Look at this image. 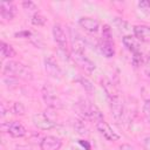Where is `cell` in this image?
I'll use <instances>...</instances> for the list:
<instances>
[{
  "label": "cell",
  "mask_w": 150,
  "mask_h": 150,
  "mask_svg": "<svg viewBox=\"0 0 150 150\" xmlns=\"http://www.w3.org/2000/svg\"><path fill=\"white\" fill-rule=\"evenodd\" d=\"M76 110H77L79 115H80L82 118L95 121V123L98 122V121L104 120L102 111H101L94 103L89 102L88 100L80 98L79 102L76 103Z\"/></svg>",
  "instance_id": "cell-1"
},
{
  "label": "cell",
  "mask_w": 150,
  "mask_h": 150,
  "mask_svg": "<svg viewBox=\"0 0 150 150\" xmlns=\"http://www.w3.org/2000/svg\"><path fill=\"white\" fill-rule=\"evenodd\" d=\"M4 74L7 75V76H14V77H20V79H23V80H32L34 76L33 74V70L21 63V62H16V61H8L5 63L4 66V69H2Z\"/></svg>",
  "instance_id": "cell-2"
},
{
  "label": "cell",
  "mask_w": 150,
  "mask_h": 150,
  "mask_svg": "<svg viewBox=\"0 0 150 150\" xmlns=\"http://www.w3.org/2000/svg\"><path fill=\"white\" fill-rule=\"evenodd\" d=\"M42 97H43L45 103L52 109H59V108L62 107L61 100L59 98L55 89L49 84H45L43 86V88H42Z\"/></svg>",
  "instance_id": "cell-3"
},
{
  "label": "cell",
  "mask_w": 150,
  "mask_h": 150,
  "mask_svg": "<svg viewBox=\"0 0 150 150\" xmlns=\"http://www.w3.org/2000/svg\"><path fill=\"white\" fill-rule=\"evenodd\" d=\"M70 56H71L73 61H74L79 67H81L82 69H84L86 71L91 73V71L95 70V68H96L95 63H94L89 57H87L84 53H80V52L71 50Z\"/></svg>",
  "instance_id": "cell-4"
},
{
  "label": "cell",
  "mask_w": 150,
  "mask_h": 150,
  "mask_svg": "<svg viewBox=\"0 0 150 150\" xmlns=\"http://www.w3.org/2000/svg\"><path fill=\"white\" fill-rule=\"evenodd\" d=\"M53 36L55 42L59 46V50L62 52L64 55L68 54V49H67V35L64 33V29L62 28V26L60 23H55L53 26Z\"/></svg>",
  "instance_id": "cell-5"
},
{
  "label": "cell",
  "mask_w": 150,
  "mask_h": 150,
  "mask_svg": "<svg viewBox=\"0 0 150 150\" xmlns=\"http://www.w3.org/2000/svg\"><path fill=\"white\" fill-rule=\"evenodd\" d=\"M108 100H109V107H110L112 117L117 122H120L123 118V114H124V103H123L121 95H117V96L108 98Z\"/></svg>",
  "instance_id": "cell-6"
},
{
  "label": "cell",
  "mask_w": 150,
  "mask_h": 150,
  "mask_svg": "<svg viewBox=\"0 0 150 150\" xmlns=\"http://www.w3.org/2000/svg\"><path fill=\"white\" fill-rule=\"evenodd\" d=\"M95 125H96V129L98 130V132H100L107 141L115 142V141H118V139H120V135H118L104 120L96 122Z\"/></svg>",
  "instance_id": "cell-7"
},
{
  "label": "cell",
  "mask_w": 150,
  "mask_h": 150,
  "mask_svg": "<svg viewBox=\"0 0 150 150\" xmlns=\"http://www.w3.org/2000/svg\"><path fill=\"white\" fill-rule=\"evenodd\" d=\"M33 124L40 130H50L56 127V123L49 118L46 114H35L32 117Z\"/></svg>",
  "instance_id": "cell-8"
},
{
  "label": "cell",
  "mask_w": 150,
  "mask_h": 150,
  "mask_svg": "<svg viewBox=\"0 0 150 150\" xmlns=\"http://www.w3.org/2000/svg\"><path fill=\"white\" fill-rule=\"evenodd\" d=\"M43 63H45V70L49 76L55 79H60L62 76V70L53 56H47Z\"/></svg>",
  "instance_id": "cell-9"
},
{
  "label": "cell",
  "mask_w": 150,
  "mask_h": 150,
  "mask_svg": "<svg viewBox=\"0 0 150 150\" xmlns=\"http://www.w3.org/2000/svg\"><path fill=\"white\" fill-rule=\"evenodd\" d=\"M7 128L6 131L12 136V137H15V138H20V137H23L26 134H27V130L26 128L19 122V121H12V122H8L6 125L2 124V128Z\"/></svg>",
  "instance_id": "cell-10"
},
{
  "label": "cell",
  "mask_w": 150,
  "mask_h": 150,
  "mask_svg": "<svg viewBox=\"0 0 150 150\" xmlns=\"http://www.w3.org/2000/svg\"><path fill=\"white\" fill-rule=\"evenodd\" d=\"M61 146H62L61 138L56 136H52V135L45 136L40 142L41 150H60Z\"/></svg>",
  "instance_id": "cell-11"
},
{
  "label": "cell",
  "mask_w": 150,
  "mask_h": 150,
  "mask_svg": "<svg viewBox=\"0 0 150 150\" xmlns=\"http://www.w3.org/2000/svg\"><path fill=\"white\" fill-rule=\"evenodd\" d=\"M79 25L88 33H96L100 29V22L89 16H82L79 19Z\"/></svg>",
  "instance_id": "cell-12"
},
{
  "label": "cell",
  "mask_w": 150,
  "mask_h": 150,
  "mask_svg": "<svg viewBox=\"0 0 150 150\" xmlns=\"http://www.w3.org/2000/svg\"><path fill=\"white\" fill-rule=\"evenodd\" d=\"M0 14H1L2 19L7 20V21L13 20L16 14V6L13 2L4 1L0 4Z\"/></svg>",
  "instance_id": "cell-13"
},
{
  "label": "cell",
  "mask_w": 150,
  "mask_h": 150,
  "mask_svg": "<svg viewBox=\"0 0 150 150\" xmlns=\"http://www.w3.org/2000/svg\"><path fill=\"white\" fill-rule=\"evenodd\" d=\"M134 36L142 42H150V27L145 25H138L132 28Z\"/></svg>",
  "instance_id": "cell-14"
},
{
  "label": "cell",
  "mask_w": 150,
  "mask_h": 150,
  "mask_svg": "<svg viewBox=\"0 0 150 150\" xmlns=\"http://www.w3.org/2000/svg\"><path fill=\"white\" fill-rule=\"evenodd\" d=\"M70 32V39H71V50L84 53L86 49V42L81 38V35L77 32H74L73 29H69Z\"/></svg>",
  "instance_id": "cell-15"
},
{
  "label": "cell",
  "mask_w": 150,
  "mask_h": 150,
  "mask_svg": "<svg viewBox=\"0 0 150 150\" xmlns=\"http://www.w3.org/2000/svg\"><path fill=\"white\" fill-rule=\"evenodd\" d=\"M98 47H100V50L103 54V56L110 59V57H112L115 55V47H114V41L112 40L102 39L100 45H98Z\"/></svg>",
  "instance_id": "cell-16"
},
{
  "label": "cell",
  "mask_w": 150,
  "mask_h": 150,
  "mask_svg": "<svg viewBox=\"0 0 150 150\" xmlns=\"http://www.w3.org/2000/svg\"><path fill=\"white\" fill-rule=\"evenodd\" d=\"M101 86H102V88L104 89V91H105L108 98H111V97H115V96L120 95L118 89L116 88V86L114 84V82L110 81L109 79H107V77L102 79V80H101Z\"/></svg>",
  "instance_id": "cell-17"
},
{
  "label": "cell",
  "mask_w": 150,
  "mask_h": 150,
  "mask_svg": "<svg viewBox=\"0 0 150 150\" xmlns=\"http://www.w3.org/2000/svg\"><path fill=\"white\" fill-rule=\"evenodd\" d=\"M122 42L124 45V47L131 52V53H135V52H139V43H138V40L135 38V36H131V35H124L122 38Z\"/></svg>",
  "instance_id": "cell-18"
},
{
  "label": "cell",
  "mask_w": 150,
  "mask_h": 150,
  "mask_svg": "<svg viewBox=\"0 0 150 150\" xmlns=\"http://www.w3.org/2000/svg\"><path fill=\"white\" fill-rule=\"evenodd\" d=\"M0 52H1V56L4 59H11V57H14L16 55L14 48L9 43H7L5 41L0 42Z\"/></svg>",
  "instance_id": "cell-19"
},
{
  "label": "cell",
  "mask_w": 150,
  "mask_h": 150,
  "mask_svg": "<svg viewBox=\"0 0 150 150\" xmlns=\"http://www.w3.org/2000/svg\"><path fill=\"white\" fill-rule=\"evenodd\" d=\"M81 86H82V88L87 91V93H93L94 91V84L91 83V81L90 80H88L87 77H84V76H79V79L76 80Z\"/></svg>",
  "instance_id": "cell-20"
},
{
  "label": "cell",
  "mask_w": 150,
  "mask_h": 150,
  "mask_svg": "<svg viewBox=\"0 0 150 150\" xmlns=\"http://www.w3.org/2000/svg\"><path fill=\"white\" fill-rule=\"evenodd\" d=\"M12 112L18 116H23L26 114V108L21 102H14L12 105Z\"/></svg>",
  "instance_id": "cell-21"
},
{
  "label": "cell",
  "mask_w": 150,
  "mask_h": 150,
  "mask_svg": "<svg viewBox=\"0 0 150 150\" xmlns=\"http://www.w3.org/2000/svg\"><path fill=\"white\" fill-rule=\"evenodd\" d=\"M30 22L34 25V26H43L46 23V18L40 14V13H34L32 15V19H30Z\"/></svg>",
  "instance_id": "cell-22"
},
{
  "label": "cell",
  "mask_w": 150,
  "mask_h": 150,
  "mask_svg": "<svg viewBox=\"0 0 150 150\" xmlns=\"http://www.w3.org/2000/svg\"><path fill=\"white\" fill-rule=\"evenodd\" d=\"M74 129H75V131H76L77 134H80V135H87V134H88V129H87V127L84 125V123H83L82 121L76 120L75 123H74Z\"/></svg>",
  "instance_id": "cell-23"
},
{
  "label": "cell",
  "mask_w": 150,
  "mask_h": 150,
  "mask_svg": "<svg viewBox=\"0 0 150 150\" xmlns=\"http://www.w3.org/2000/svg\"><path fill=\"white\" fill-rule=\"evenodd\" d=\"M141 96L145 103H150V84H143L141 88Z\"/></svg>",
  "instance_id": "cell-24"
},
{
  "label": "cell",
  "mask_w": 150,
  "mask_h": 150,
  "mask_svg": "<svg viewBox=\"0 0 150 150\" xmlns=\"http://www.w3.org/2000/svg\"><path fill=\"white\" fill-rule=\"evenodd\" d=\"M131 62H132V64H134L135 67H139V66L142 64V62H143V55H142L141 50H139V52H135V53H132Z\"/></svg>",
  "instance_id": "cell-25"
},
{
  "label": "cell",
  "mask_w": 150,
  "mask_h": 150,
  "mask_svg": "<svg viewBox=\"0 0 150 150\" xmlns=\"http://www.w3.org/2000/svg\"><path fill=\"white\" fill-rule=\"evenodd\" d=\"M2 82H4V84H5L6 87L14 88V87H16V84H18V79L14 77V76H5V77L2 79Z\"/></svg>",
  "instance_id": "cell-26"
},
{
  "label": "cell",
  "mask_w": 150,
  "mask_h": 150,
  "mask_svg": "<svg viewBox=\"0 0 150 150\" xmlns=\"http://www.w3.org/2000/svg\"><path fill=\"white\" fill-rule=\"evenodd\" d=\"M22 8L26 9V11H28V12H36L38 6H36L33 1H30V0H26V1L22 2Z\"/></svg>",
  "instance_id": "cell-27"
},
{
  "label": "cell",
  "mask_w": 150,
  "mask_h": 150,
  "mask_svg": "<svg viewBox=\"0 0 150 150\" xmlns=\"http://www.w3.org/2000/svg\"><path fill=\"white\" fill-rule=\"evenodd\" d=\"M102 39L104 40H112V34H111V29L108 25H104L103 26V29H102Z\"/></svg>",
  "instance_id": "cell-28"
},
{
  "label": "cell",
  "mask_w": 150,
  "mask_h": 150,
  "mask_svg": "<svg viewBox=\"0 0 150 150\" xmlns=\"http://www.w3.org/2000/svg\"><path fill=\"white\" fill-rule=\"evenodd\" d=\"M143 116L145 121L150 124V103H144L143 105Z\"/></svg>",
  "instance_id": "cell-29"
},
{
  "label": "cell",
  "mask_w": 150,
  "mask_h": 150,
  "mask_svg": "<svg viewBox=\"0 0 150 150\" xmlns=\"http://www.w3.org/2000/svg\"><path fill=\"white\" fill-rule=\"evenodd\" d=\"M30 41L36 46V47H41L43 45V41L42 39L40 38V35H36V34H33L32 33V36H30Z\"/></svg>",
  "instance_id": "cell-30"
},
{
  "label": "cell",
  "mask_w": 150,
  "mask_h": 150,
  "mask_svg": "<svg viewBox=\"0 0 150 150\" xmlns=\"http://www.w3.org/2000/svg\"><path fill=\"white\" fill-rule=\"evenodd\" d=\"M115 23L117 25V27H118L121 30H125V29H128L127 27L129 26V25H128V22H125L124 20H122V19H118V18H116V20H115Z\"/></svg>",
  "instance_id": "cell-31"
},
{
  "label": "cell",
  "mask_w": 150,
  "mask_h": 150,
  "mask_svg": "<svg viewBox=\"0 0 150 150\" xmlns=\"http://www.w3.org/2000/svg\"><path fill=\"white\" fill-rule=\"evenodd\" d=\"M144 71L148 77H150V55L146 57L145 60V63H144Z\"/></svg>",
  "instance_id": "cell-32"
},
{
  "label": "cell",
  "mask_w": 150,
  "mask_h": 150,
  "mask_svg": "<svg viewBox=\"0 0 150 150\" xmlns=\"http://www.w3.org/2000/svg\"><path fill=\"white\" fill-rule=\"evenodd\" d=\"M138 6H139L142 9L150 11V1H149V0H145V1H141V2H138Z\"/></svg>",
  "instance_id": "cell-33"
},
{
  "label": "cell",
  "mask_w": 150,
  "mask_h": 150,
  "mask_svg": "<svg viewBox=\"0 0 150 150\" xmlns=\"http://www.w3.org/2000/svg\"><path fill=\"white\" fill-rule=\"evenodd\" d=\"M15 36H22V38H27V39H30V36H32V33L30 32H28V30H23V32H20V33H16L15 34Z\"/></svg>",
  "instance_id": "cell-34"
},
{
  "label": "cell",
  "mask_w": 150,
  "mask_h": 150,
  "mask_svg": "<svg viewBox=\"0 0 150 150\" xmlns=\"http://www.w3.org/2000/svg\"><path fill=\"white\" fill-rule=\"evenodd\" d=\"M143 146L146 149V150H150V136L145 137L143 139Z\"/></svg>",
  "instance_id": "cell-35"
},
{
  "label": "cell",
  "mask_w": 150,
  "mask_h": 150,
  "mask_svg": "<svg viewBox=\"0 0 150 150\" xmlns=\"http://www.w3.org/2000/svg\"><path fill=\"white\" fill-rule=\"evenodd\" d=\"M120 150H135L130 144H127V143H124V144H121L120 145Z\"/></svg>",
  "instance_id": "cell-36"
},
{
  "label": "cell",
  "mask_w": 150,
  "mask_h": 150,
  "mask_svg": "<svg viewBox=\"0 0 150 150\" xmlns=\"http://www.w3.org/2000/svg\"><path fill=\"white\" fill-rule=\"evenodd\" d=\"M0 109H1V117H5L6 114H7V109L5 107V103H1L0 104Z\"/></svg>",
  "instance_id": "cell-37"
},
{
  "label": "cell",
  "mask_w": 150,
  "mask_h": 150,
  "mask_svg": "<svg viewBox=\"0 0 150 150\" xmlns=\"http://www.w3.org/2000/svg\"><path fill=\"white\" fill-rule=\"evenodd\" d=\"M80 144L82 145V146H86L87 148V150H90L91 148H90V144L87 142V141H83V139H80Z\"/></svg>",
  "instance_id": "cell-38"
}]
</instances>
